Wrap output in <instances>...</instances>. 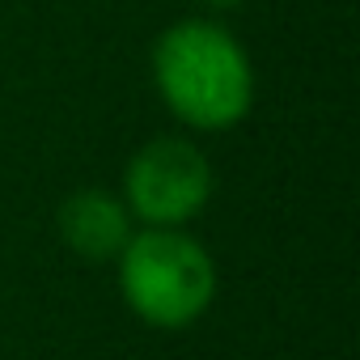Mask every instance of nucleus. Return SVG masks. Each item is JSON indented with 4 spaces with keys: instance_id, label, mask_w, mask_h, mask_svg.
I'll use <instances>...</instances> for the list:
<instances>
[{
    "instance_id": "nucleus-5",
    "label": "nucleus",
    "mask_w": 360,
    "mask_h": 360,
    "mask_svg": "<svg viewBox=\"0 0 360 360\" xmlns=\"http://www.w3.org/2000/svg\"><path fill=\"white\" fill-rule=\"evenodd\" d=\"M208 9H233V5H242V0H204Z\"/></svg>"
},
{
    "instance_id": "nucleus-2",
    "label": "nucleus",
    "mask_w": 360,
    "mask_h": 360,
    "mask_svg": "<svg viewBox=\"0 0 360 360\" xmlns=\"http://www.w3.org/2000/svg\"><path fill=\"white\" fill-rule=\"evenodd\" d=\"M119 288L148 326H187L217 297L212 255L178 229L148 225L119 250Z\"/></svg>"
},
{
    "instance_id": "nucleus-3",
    "label": "nucleus",
    "mask_w": 360,
    "mask_h": 360,
    "mask_svg": "<svg viewBox=\"0 0 360 360\" xmlns=\"http://www.w3.org/2000/svg\"><path fill=\"white\" fill-rule=\"evenodd\" d=\"M127 208L157 229H174L204 212L212 195V165L191 140H148L127 165Z\"/></svg>"
},
{
    "instance_id": "nucleus-4",
    "label": "nucleus",
    "mask_w": 360,
    "mask_h": 360,
    "mask_svg": "<svg viewBox=\"0 0 360 360\" xmlns=\"http://www.w3.org/2000/svg\"><path fill=\"white\" fill-rule=\"evenodd\" d=\"M60 233L81 259H115L131 238V221H127V208L115 195L77 191L60 208Z\"/></svg>"
},
{
    "instance_id": "nucleus-1",
    "label": "nucleus",
    "mask_w": 360,
    "mask_h": 360,
    "mask_svg": "<svg viewBox=\"0 0 360 360\" xmlns=\"http://www.w3.org/2000/svg\"><path fill=\"white\" fill-rule=\"evenodd\" d=\"M153 77L165 106L200 127L221 131L233 127L255 102V72L246 51L217 22H178L157 39Z\"/></svg>"
}]
</instances>
